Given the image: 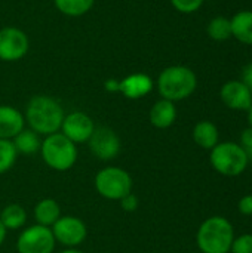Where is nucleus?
Masks as SVG:
<instances>
[{"mask_svg": "<svg viewBox=\"0 0 252 253\" xmlns=\"http://www.w3.org/2000/svg\"><path fill=\"white\" fill-rule=\"evenodd\" d=\"M30 49L27 34L16 27H4L0 30V59L13 62L22 59Z\"/></svg>", "mask_w": 252, "mask_h": 253, "instance_id": "obj_10", "label": "nucleus"}, {"mask_svg": "<svg viewBox=\"0 0 252 253\" xmlns=\"http://www.w3.org/2000/svg\"><path fill=\"white\" fill-rule=\"evenodd\" d=\"M208 36L217 42H223V40H227L229 37H232L230 19H227L224 16H217V18L211 19L208 24Z\"/></svg>", "mask_w": 252, "mask_h": 253, "instance_id": "obj_22", "label": "nucleus"}, {"mask_svg": "<svg viewBox=\"0 0 252 253\" xmlns=\"http://www.w3.org/2000/svg\"><path fill=\"white\" fill-rule=\"evenodd\" d=\"M40 156L46 166L56 172H65L71 169L77 162V147L61 132L52 133L42 139Z\"/></svg>", "mask_w": 252, "mask_h": 253, "instance_id": "obj_4", "label": "nucleus"}, {"mask_svg": "<svg viewBox=\"0 0 252 253\" xmlns=\"http://www.w3.org/2000/svg\"><path fill=\"white\" fill-rule=\"evenodd\" d=\"M6 234H7V230L3 227V224L0 222V248H1V245L4 243V240H6Z\"/></svg>", "mask_w": 252, "mask_h": 253, "instance_id": "obj_31", "label": "nucleus"}, {"mask_svg": "<svg viewBox=\"0 0 252 253\" xmlns=\"http://www.w3.org/2000/svg\"><path fill=\"white\" fill-rule=\"evenodd\" d=\"M132 185L131 175L117 166H107L95 176L97 193L111 202H120L125 196L132 193Z\"/></svg>", "mask_w": 252, "mask_h": 253, "instance_id": "obj_5", "label": "nucleus"}, {"mask_svg": "<svg viewBox=\"0 0 252 253\" xmlns=\"http://www.w3.org/2000/svg\"><path fill=\"white\" fill-rule=\"evenodd\" d=\"M55 7L67 16H82L88 13L95 0H53Z\"/></svg>", "mask_w": 252, "mask_h": 253, "instance_id": "obj_21", "label": "nucleus"}, {"mask_svg": "<svg viewBox=\"0 0 252 253\" xmlns=\"http://www.w3.org/2000/svg\"><path fill=\"white\" fill-rule=\"evenodd\" d=\"M230 252L252 253V234H244V236L235 239Z\"/></svg>", "mask_w": 252, "mask_h": 253, "instance_id": "obj_25", "label": "nucleus"}, {"mask_svg": "<svg viewBox=\"0 0 252 253\" xmlns=\"http://www.w3.org/2000/svg\"><path fill=\"white\" fill-rule=\"evenodd\" d=\"M55 246L52 230L37 224L22 230L16 239L18 253H53Z\"/></svg>", "mask_w": 252, "mask_h": 253, "instance_id": "obj_7", "label": "nucleus"}, {"mask_svg": "<svg viewBox=\"0 0 252 253\" xmlns=\"http://www.w3.org/2000/svg\"><path fill=\"white\" fill-rule=\"evenodd\" d=\"M25 127L24 114L10 105H0V139L12 141Z\"/></svg>", "mask_w": 252, "mask_h": 253, "instance_id": "obj_14", "label": "nucleus"}, {"mask_svg": "<svg viewBox=\"0 0 252 253\" xmlns=\"http://www.w3.org/2000/svg\"><path fill=\"white\" fill-rule=\"evenodd\" d=\"M153 79L146 73H132L119 80V92L128 99H140L153 90Z\"/></svg>", "mask_w": 252, "mask_h": 253, "instance_id": "obj_13", "label": "nucleus"}, {"mask_svg": "<svg viewBox=\"0 0 252 253\" xmlns=\"http://www.w3.org/2000/svg\"><path fill=\"white\" fill-rule=\"evenodd\" d=\"M212 168L224 176H238L245 172L248 166V157L244 148L235 142H218L211 150Z\"/></svg>", "mask_w": 252, "mask_h": 253, "instance_id": "obj_6", "label": "nucleus"}, {"mask_svg": "<svg viewBox=\"0 0 252 253\" xmlns=\"http://www.w3.org/2000/svg\"><path fill=\"white\" fill-rule=\"evenodd\" d=\"M0 222L3 227L9 230H21L27 222V212L18 203H10L3 208L0 212Z\"/></svg>", "mask_w": 252, "mask_h": 253, "instance_id": "obj_20", "label": "nucleus"}, {"mask_svg": "<svg viewBox=\"0 0 252 253\" xmlns=\"http://www.w3.org/2000/svg\"><path fill=\"white\" fill-rule=\"evenodd\" d=\"M221 101L226 107L232 110L245 111L250 110L252 105V95L248 87L241 80H232L224 83L220 92Z\"/></svg>", "mask_w": 252, "mask_h": 253, "instance_id": "obj_12", "label": "nucleus"}, {"mask_svg": "<svg viewBox=\"0 0 252 253\" xmlns=\"http://www.w3.org/2000/svg\"><path fill=\"white\" fill-rule=\"evenodd\" d=\"M104 87H105L108 92H119V80H116V79H108V80H105Z\"/></svg>", "mask_w": 252, "mask_h": 253, "instance_id": "obj_30", "label": "nucleus"}, {"mask_svg": "<svg viewBox=\"0 0 252 253\" xmlns=\"http://www.w3.org/2000/svg\"><path fill=\"white\" fill-rule=\"evenodd\" d=\"M88 145L91 154L101 162H110L120 153V138L111 127L107 126L95 127L88 141Z\"/></svg>", "mask_w": 252, "mask_h": 253, "instance_id": "obj_9", "label": "nucleus"}, {"mask_svg": "<svg viewBox=\"0 0 252 253\" xmlns=\"http://www.w3.org/2000/svg\"><path fill=\"white\" fill-rule=\"evenodd\" d=\"M18 153L13 147V142L9 139H0V175L9 172L15 162H16Z\"/></svg>", "mask_w": 252, "mask_h": 253, "instance_id": "obj_23", "label": "nucleus"}, {"mask_svg": "<svg viewBox=\"0 0 252 253\" xmlns=\"http://www.w3.org/2000/svg\"><path fill=\"white\" fill-rule=\"evenodd\" d=\"M50 230L55 242L61 243L65 248H77L88 237V227L77 216H61Z\"/></svg>", "mask_w": 252, "mask_h": 253, "instance_id": "obj_8", "label": "nucleus"}, {"mask_svg": "<svg viewBox=\"0 0 252 253\" xmlns=\"http://www.w3.org/2000/svg\"><path fill=\"white\" fill-rule=\"evenodd\" d=\"M244 150H248L252 147V127L245 129L241 133V144H239Z\"/></svg>", "mask_w": 252, "mask_h": 253, "instance_id": "obj_29", "label": "nucleus"}, {"mask_svg": "<svg viewBox=\"0 0 252 253\" xmlns=\"http://www.w3.org/2000/svg\"><path fill=\"white\" fill-rule=\"evenodd\" d=\"M34 219L37 225L52 228V225L62 216L61 215V206L53 199H43L36 203L33 211Z\"/></svg>", "mask_w": 252, "mask_h": 253, "instance_id": "obj_16", "label": "nucleus"}, {"mask_svg": "<svg viewBox=\"0 0 252 253\" xmlns=\"http://www.w3.org/2000/svg\"><path fill=\"white\" fill-rule=\"evenodd\" d=\"M218 129L212 122L203 120L193 127V141L203 150H212L218 144Z\"/></svg>", "mask_w": 252, "mask_h": 253, "instance_id": "obj_17", "label": "nucleus"}, {"mask_svg": "<svg viewBox=\"0 0 252 253\" xmlns=\"http://www.w3.org/2000/svg\"><path fill=\"white\" fill-rule=\"evenodd\" d=\"M65 117L64 108L61 104L48 95L33 96L27 107L24 119L31 130L39 135H52L61 130L62 120Z\"/></svg>", "mask_w": 252, "mask_h": 253, "instance_id": "obj_1", "label": "nucleus"}, {"mask_svg": "<svg viewBox=\"0 0 252 253\" xmlns=\"http://www.w3.org/2000/svg\"><path fill=\"white\" fill-rule=\"evenodd\" d=\"M239 212L245 216H251L252 215V194L251 196H245L239 200Z\"/></svg>", "mask_w": 252, "mask_h": 253, "instance_id": "obj_27", "label": "nucleus"}, {"mask_svg": "<svg viewBox=\"0 0 252 253\" xmlns=\"http://www.w3.org/2000/svg\"><path fill=\"white\" fill-rule=\"evenodd\" d=\"M232 36L245 44H252V10H241L232 19Z\"/></svg>", "mask_w": 252, "mask_h": 253, "instance_id": "obj_18", "label": "nucleus"}, {"mask_svg": "<svg viewBox=\"0 0 252 253\" xmlns=\"http://www.w3.org/2000/svg\"><path fill=\"white\" fill-rule=\"evenodd\" d=\"M248 111H250V116H248V119H250V125H251V127H252V105Z\"/></svg>", "mask_w": 252, "mask_h": 253, "instance_id": "obj_34", "label": "nucleus"}, {"mask_svg": "<svg viewBox=\"0 0 252 253\" xmlns=\"http://www.w3.org/2000/svg\"><path fill=\"white\" fill-rule=\"evenodd\" d=\"M59 253H83L82 251H79L77 248H65L64 251H61Z\"/></svg>", "mask_w": 252, "mask_h": 253, "instance_id": "obj_32", "label": "nucleus"}, {"mask_svg": "<svg viewBox=\"0 0 252 253\" xmlns=\"http://www.w3.org/2000/svg\"><path fill=\"white\" fill-rule=\"evenodd\" d=\"M94 130H95V123L86 113L73 111L70 114H65L59 132L77 145V144L88 142Z\"/></svg>", "mask_w": 252, "mask_h": 253, "instance_id": "obj_11", "label": "nucleus"}, {"mask_svg": "<svg viewBox=\"0 0 252 253\" xmlns=\"http://www.w3.org/2000/svg\"><path fill=\"white\" fill-rule=\"evenodd\" d=\"M205 0H171L172 6L181 13H193L196 12Z\"/></svg>", "mask_w": 252, "mask_h": 253, "instance_id": "obj_24", "label": "nucleus"}, {"mask_svg": "<svg viewBox=\"0 0 252 253\" xmlns=\"http://www.w3.org/2000/svg\"><path fill=\"white\" fill-rule=\"evenodd\" d=\"M247 87H248V90L251 92L252 95V62L251 64H248L245 68H244V71H242V80H241Z\"/></svg>", "mask_w": 252, "mask_h": 253, "instance_id": "obj_28", "label": "nucleus"}, {"mask_svg": "<svg viewBox=\"0 0 252 253\" xmlns=\"http://www.w3.org/2000/svg\"><path fill=\"white\" fill-rule=\"evenodd\" d=\"M138 197L134 194V193H129L128 196H125L122 200H120V208L125 211V212H135L138 209Z\"/></svg>", "mask_w": 252, "mask_h": 253, "instance_id": "obj_26", "label": "nucleus"}, {"mask_svg": "<svg viewBox=\"0 0 252 253\" xmlns=\"http://www.w3.org/2000/svg\"><path fill=\"white\" fill-rule=\"evenodd\" d=\"M233 240V225L223 216L208 218L201 224L196 234V243L202 253H229Z\"/></svg>", "mask_w": 252, "mask_h": 253, "instance_id": "obj_2", "label": "nucleus"}, {"mask_svg": "<svg viewBox=\"0 0 252 253\" xmlns=\"http://www.w3.org/2000/svg\"><path fill=\"white\" fill-rule=\"evenodd\" d=\"M13 147L16 150L18 154H25V156H31V154H36L40 151V147H42V139H40V135L36 133L34 130H31L30 127L28 129H22L13 139Z\"/></svg>", "mask_w": 252, "mask_h": 253, "instance_id": "obj_19", "label": "nucleus"}, {"mask_svg": "<svg viewBox=\"0 0 252 253\" xmlns=\"http://www.w3.org/2000/svg\"><path fill=\"white\" fill-rule=\"evenodd\" d=\"M245 151V154H247V157H248V162H252V147L251 148H248V150H244Z\"/></svg>", "mask_w": 252, "mask_h": 253, "instance_id": "obj_33", "label": "nucleus"}, {"mask_svg": "<svg viewBox=\"0 0 252 253\" xmlns=\"http://www.w3.org/2000/svg\"><path fill=\"white\" fill-rule=\"evenodd\" d=\"M198 86V77L189 67L172 65L157 77V90L163 99L177 102L189 98Z\"/></svg>", "mask_w": 252, "mask_h": 253, "instance_id": "obj_3", "label": "nucleus"}, {"mask_svg": "<svg viewBox=\"0 0 252 253\" xmlns=\"http://www.w3.org/2000/svg\"><path fill=\"white\" fill-rule=\"evenodd\" d=\"M150 123L157 129H168L177 120V107L175 102L168 99H159L153 104L149 114Z\"/></svg>", "mask_w": 252, "mask_h": 253, "instance_id": "obj_15", "label": "nucleus"}]
</instances>
